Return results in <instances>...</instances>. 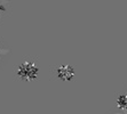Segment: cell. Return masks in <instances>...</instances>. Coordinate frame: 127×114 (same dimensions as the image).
<instances>
[{
	"label": "cell",
	"instance_id": "1",
	"mask_svg": "<svg viewBox=\"0 0 127 114\" xmlns=\"http://www.w3.org/2000/svg\"><path fill=\"white\" fill-rule=\"evenodd\" d=\"M39 67L32 60H24L17 66V76L24 81H32L38 76Z\"/></svg>",
	"mask_w": 127,
	"mask_h": 114
},
{
	"label": "cell",
	"instance_id": "2",
	"mask_svg": "<svg viewBox=\"0 0 127 114\" xmlns=\"http://www.w3.org/2000/svg\"><path fill=\"white\" fill-rule=\"evenodd\" d=\"M56 73L57 76H59L60 80L62 81H71L72 79L74 78V69L69 64H64V65H61L56 69Z\"/></svg>",
	"mask_w": 127,
	"mask_h": 114
},
{
	"label": "cell",
	"instance_id": "3",
	"mask_svg": "<svg viewBox=\"0 0 127 114\" xmlns=\"http://www.w3.org/2000/svg\"><path fill=\"white\" fill-rule=\"evenodd\" d=\"M116 105L120 111H127V94H123L118 96L116 100Z\"/></svg>",
	"mask_w": 127,
	"mask_h": 114
}]
</instances>
